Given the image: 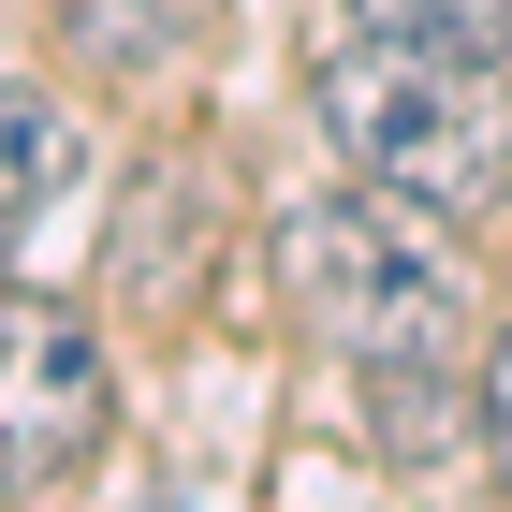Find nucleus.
Segmentation results:
<instances>
[{"mask_svg": "<svg viewBox=\"0 0 512 512\" xmlns=\"http://www.w3.org/2000/svg\"><path fill=\"white\" fill-rule=\"evenodd\" d=\"M483 439H498V469H512V337H498V366H483Z\"/></svg>", "mask_w": 512, "mask_h": 512, "instance_id": "obj_7", "label": "nucleus"}, {"mask_svg": "<svg viewBox=\"0 0 512 512\" xmlns=\"http://www.w3.org/2000/svg\"><path fill=\"white\" fill-rule=\"evenodd\" d=\"M103 454V352L74 308L0 278V483H74Z\"/></svg>", "mask_w": 512, "mask_h": 512, "instance_id": "obj_3", "label": "nucleus"}, {"mask_svg": "<svg viewBox=\"0 0 512 512\" xmlns=\"http://www.w3.org/2000/svg\"><path fill=\"white\" fill-rule=\"evenodd\" d=\"M352 30H410V44H469V59H512V0H352Z\"/></svg>", "mask_w": 512, "mask_h": 512, "instance_id": "obj_6", "label": "nucleus"}, {"mask_svg": "<svg viewBox=\"0 0 512 512\" xmlns=\"http://www.w3.org/2000/svg\"><path fill=\"white\" fill-rule=\"evenodd\" d=\"M278 293H293V322H308L322 352L352 366L366 395H381V439L410 454V439H454V366H469V264L439 249L425 205L395 191H352V205H293L278 220Z\"/></svg>", "mask_w": 512, "mask_h": 512, "instance_id": "obj_1", "label": "nucleus"}, {"mask_svg": "<svg viewBox=\"0 0 512 512\" xmlns=\"http://www.w3.org/2000/svg\"><path fill=\"white\" fill-rule=\"evenodd\" d=\"M308 118H322V147L352 161L366 191L425 205V220L512 205V59L410 44V30H352V44H322Z\"/></svg>", "mask_w": 512, "mask_h": 512, "instance_id": "obj_2", "label": "nucleus"}, {"mask_svg": "<svg viewBox=\"0 0 512 512\" xmlns=\"http://www.w3.org/2000/svg\"><path fill=\"white\" fill-rule=\"evenodd\" d=\"M44 191H59V103L30 74H0V249L44 220Z\"/></svg>", "mask_w": 512, "mask_h": 512, "instance_id": "obj_4", "label": "nucleus"}, {"mask_svg": "<svg viewBox=\"0 0 512 512\" xmlns=\"http://www.w3.org/2000/svg\"><path fill=\"white\" fill-rule=\"evenodd\" d=\"M220 0H59V30H88L103 59H176Z\"/></svg>", "mask_w": 512, "mask_h": 512, "instance_id": "obj_5", "label": "nucleus"}]
</instances>
